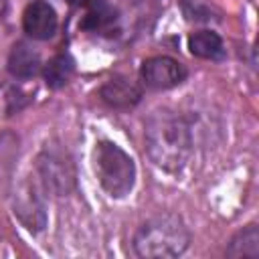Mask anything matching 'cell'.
<instances>
[{
    "instance_id": "6",
    "label": "cell",
    "mask_w": 259,
    "mask_h": 259,
    "mask_svg": "<svg viewBox=\"0 0 259 259\" xmlns=\"http://www.w3.org/2000/svg\"><path fill=\"white\" fill-rule=\"evenodd\" d=\"M24 32L36 40H47L57 30V12L45 0H32L22 14Z\"/></svg>"
},
{
    "instance_id": "11",
    "label": "cell",
    "mask_w": 259,
    "mask_h": 259,
    "mask_svg": "<svg viewBox=\"0 0 259 259\" xmlns=\"http://www.w3.org/2000/svg\"><path fill=\"white\" fill-rule=\"evenodd\" d=\"M75 71V61L69 55H57L45 65V81L51 89H59L67 85Z\"/></svg>"
},
{
    "instance_id": "12",
    "label": "cell",
    "mask_w": 259,
    "mask_h": 259,
    "mask_svg": "<svg viewBox=\"0 0 259 259\" xmlns=\"http://www.w3.org/2000/svg\"><path fill=\"white\" fill-rule=\"evenodd\" d=\"M229 257H249V259H257L259 257V231L257 227H247L245 231L237 233L235 239L231 241L229 249H227Z\"/></svg>"
},
{
    "instance_id": "4",
    "label": "cell",
    "mask_w": 259,
    "mask_h": 259,
    "mask_svg": "<svg viewBox=\"0 0 259 259\" xmlns=\"http://www.w3.org/2000/svg\"><path fill=\"white\" fill-rule=\"evenodd\" d=\"M12 208L18 221L28 229V231H42L47 225V210H45V200L40 194V188L36 182L30 178L22 180L12 196Z\"/></svg>"
},
{
    "instance_id": "5",
    "label": "cell",
    "mask_w": 259,
    "mask_h": 259,
    "mask_svg": "<svg viewBox=\"0 0 259 259\" xmlns=\"http://www.w3.org/2000/svg\"><path fill=\"white\" fill-rule=\"evenodd\" d=\"M142 81L152 89H170L184 81L186 69L170 57H154L142 65Z\"/></svg>"
},
{
    "instance_id": "2",
    "label": "cell",
    "mask_w": 259,
    "mask_h": 259,
    "mask_svg": "<svg viewBox=\"0 0 259 259\" xmlns=\"http://www.w3.org/2000/svg\"><path fill=\"white\" fill-rule=\"evenodd\" d=\"M188 231L176 217H156L138 229L134 237V249L140 257L168 259L182 255L188 247Z\"/></svg>"
},
{
    "instance_id": "7",
    "label": "cell",
    "mask_w": 259,
    "mask_h": 259,
    "mask_svg": "<svg viewBox=\"0 0 259 259\" xmlns=\"http://www.w3.org/2000/svg\"><path fill=\"white\" fill-rule=\"evenodd\" d=\"M38 172L49 188L55 192H67L73 186V168L71 162L59 152H42L38 156Z\"/></svg>"
},
{
    "instance_id": "13",
    "label": "cell",
    "mask_w": 259,
    "mask_h": 259,
    "mask_svg": "<svg viewBox=\"0 0 259 259\" xmlns=\"http://www.w3.org/2000/svg\"><path fill=\"white\" fill-rule=\"evenodd\" d=\"M113 20V10L103 2V0H95L89 4V10L85 14V18L81 20V28L87 30H99L105 24H109Z\"/></svg>"
},
{
    "instance_id": "8",
    "label": "cell",
    "mask_w": 259,
    "mask_h": 259,
    "mask_svg": "<svg viewBox=\"0 0 259 259\" xmlns=\"http://www.w3.org/2000/svg\"><path fill=\"white\" fill-rule=\"evenodd\" d=\"M40 69V57L28 42H16L8 55V71L14 77L28 79Z\"/></svg>"
},
{
    "instance_id": "10",
    "label": "cell",
    "mask_w": 259,
    "mask_h": 259,
    "mask_svg": "<svg viewBox=\"0 0 259 259\" xmlns=\"http://www.w3.org/2000/svg\"><path fill=\"white\" fill-rule=\"evenodd\" d=\"M188 49L194 57L200 59H223L225 57V49H223V40L217 32L212 30H198L194 34H190L188 38Z\"/></svg>"
},
{
    "instance_id": "14",
    "label": "cell",
    "mask_w": 259,
    "mask_h": 259,
    "mask_svg": "<svg viewBox=\"0 0 259 259\" xmlns=\"http://www.w3.org/2000/svg\"><path fill=\"white\" fill-rule=\"evenodd\" d=\"M67 2H71V4H75V6H89V4L95 2V0H67Z\"/></svg>"
},
{
    "instance_id": "1",
    "label": "cell",
    "mask_w": 259,
    "mask_h": 259,
    "mask_svg": "<svg viewBox=\"0 0 259 259\" xmlns=\"http://www.w3.org/2000/svg\"><path fill=\"white\" fill-rule=\"evenodd\" d=\"M146 148L150 158L164 170H180L192 150L190 130L186 121L168 111L158 109L146 121Z\"/></svg>"
},
{
    "instance_id": "9",
    "label": "cell",
    "mask_w": 259,
    "mask_h": 259,
    "mask_svg": "<svg viewBox=\"0 0 259 259\" xmlns=\"http://www.w3.org/2000/svg\"><path fill=\"white\" fill-rule=\"evenodd\" d=\"M101 97L113 107H132L140 101V89L127 79H109L101 87Z\"/></svg>"
},
{
    "instance_id": "3",
    "label": "cell",
    "mask_w": 259,
    "mask_h": 259,
    "mask_svg": "<svg viewBox=\"0 0 259 259\" xmlns=\"http://www.w3.org/2000/svg\"><path fill=\"white\" fill-rule=\"evenodd\" d=\"M93 168L103 190L115 198L130 194L136 182L134 160L113 142H99L93 152Z\"/></svg>"
}]
</instances>
